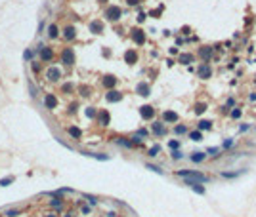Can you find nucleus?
Here are the masks:
<instances>
[{
    "instance_id": "25",
    "label": "nucleus",
    "mask_w": 256,
    "mask_h": 217,
    "mask_svg": "<svg viewBox=\"0 0 256 217\" xmlns=\"http://www.w3.org/2000/svg\"><path fill=\"white\" fill-rule=\"evenodd\" d=\"M115 141L120 145V147H126V149H132V147H134V145H132V141H130V139H126V137H117Z\"/></svg>"
},
{
    "instance_id": "8",
    "label": "nucleus",
    "mask_w": 256,
    "mask_h": 217,
    "mask_svg": "<svg viewBox=\"0 0 256 217\" xmlns=\"http://www.w3.org/2000/svg\"><path fill=\"white\" fill-rule=\"evenodd\" d=\"M96 120H98V124H99V126H109V122H111V114H109V111H105V108L98 111Z\"/></svg>"
},
{
    "instance_id": "24",
    "label": "nucleus",
    "mask_w": 256,
    "mask_h": 217,
    "mask_svg": "<svg viewBox=\"0 0 256 217\" xmlns=\"http://www.w3.org/2000/svg\"><path fill=\"white\" fill-rule=\"evenodd\" d=\"M151 129H153V133H157V135H165V133H166L165 126H162V124H159V122H155V124L151 126Z\"/></svg>"
},
{
    "instance_id": "54",
    "label": "nucleus",
    "mask_w": 256,
    "mask_h": 217,
    "mask_svg": "<svg viewBox=\"0 0 256 217\" xmlns=\"http://www.w3.org/2000/svg\"><path fill=\"white\" fill-rule=\"evenodd\" d=\"M63 217H75V213H73V212H67V213L63 215Z\"/></svg>"
},
{
    "instance_id": "53",
    "label": "nucleus",
    "mask_w": 256,
    "mask_h": 217,
    "mask_svg": "<svg viewBox=\"0 0 256 217\" xmlns=\"http://www.w3.org/2000/svg\"><path fill=\"white\" fill-rule=\"evenodd\" d=\"M82 213H90V208L88 206H82Z\"/></svg>"
},
{
    "instance_id": "42",
    "label": "nucleus",
    "mask_w": 256,
    "mask_h": 217,
    "mask_svg": "<svg viewBox=\"0 0 256 217\" xmlns=\"http://www.w3.org/2000/svg\"><path fill=\"white\" fill-rule=\"evenodd\" d=\"M134 135H138V137H140V139H141V137H147V129H144V128H140V129H138V132H136V133H134Z\"/></svg>"
},
{
    "instance_id": "49",
    "label": "nucleus",
    "mask_w": 256,
    "mask_h": 217,
    "mask_svg": "<svg viewBox=\"0 0 256 217\" xmlns=\"http://www.w3.org/2000/svg\"><path fill=\"white\" fill-rule=\"evenodd\" d=\"M126 2H128V6H138L140 0H126Z\"/></svg>"
},
{
    "instance_id": "7",
    "label": "nucleus",
    "mask_w": 256,
    "mask_h": 217,
    "mask_svg": "<svg viewBox=\"0 0 256 217\" xmlns=\"http://www.w3.org/2000/svg\"><path fill=\"white\" fill-rule=\"evenodd\" d=\"M40 59H42V63H52L54 61V57H55V53H54V50L50 48V46H44L40 50Z\"/></svg>"
},
{
    "instance_id": "27",
    "label": "nucleus",
    "mask_w": 256,
    "mask_h": 217,
    "mask_svg": "<svg viewBox=\"0 0 256 217\" xmlns=\"http://www.w3.org/2000/svg\"><path fill=\"white\" fill-rule=\"evenodd\" d=\"M197 128H199V132H203V129H210L212 122L210 120H201V122H197Z\"/></svg>"
},
{
    "instance_id": "51",
    "label": "nucleus",
    "mask_w": 256,
    "mask_h": 217,
    "mask_svg": "<svg viewBox=\"0 0 256 217\" xmlns=\"http://www.w3.org/2000/svg\"><path fill=\"white\" fill-rule=\"evenodd\" d=\"M248 128H251V124H243V126H241V128H239V132H247V129H248Z\"/></svg>"
},
{
    "instance_id": "4",
    "label": "nucleus",
    "mask_w": 256,
    "mask_h": 217,
    "mask_svg": "<svg viewBox=\"0 0 256 217\" xmlns=\"http://www.w3.org/2000/svg\"><path fill=\"white\" fill-rule=\"evenodd\" d=\"M42 101H44V107L48 108V111H55V108H58V105H59V101H58V97H55L54 93H46Z\"/></svg>"
},
{
    "instance_id": "34",
    "label": "nucleus",
    "mask_w": 256,
    "mask_h": 217,
    "mask_svg": "<svg viewBox=\"0 0 256 217\" xmlns=\"http://www.w3.org/2000/svg\"><path fill=\"white\" fill-rule=\"evenodd\" d=\"M204 111H207V103H197L195 105V112L197 114H203Z\"/></svg>"
},
{
    "instance_id": "35",
    "label": "nucleus",
    "mask_w": 256,
    "mask_h": 217,
    "mask_svg": "<svg viewBox=\"0 0 256 217\" xmlns=\"http://www.w3.org/2000/svg\"><path fill=\"white\" fill-rule=\"evenodd\" d=\"M186 132H187V126H183V124H180V126H174V133L182 135V133H186Z\"/></svg>"
},
{
    "instance_id": "13",
    "label": "nucleus",
    "mask_w": 256,
    "mask_h": 217,
    "mask_svg": "<svg viewBox=\"0 0 256 217\" xmlns=\"http://www.w3.org/2000/svg\"><path fill=\"white\" fill-rule=\"evenodd\" d=\"M124 61L128 65H136L138 63V52L136 50H126L124 52Z\"/></svg>"
},
{
    "instance_id": "48",
    "label": "nucleus",
    "mask_w": 256,
    "mask_h": 217,
    "mask_svg": "<svg viewBox=\"0 0 256 217\" xmlns=\"http://www.w3.org/2000/svg\"><path fill=\"white\" fill-rule=\"evenodd\" d=\"M31 67H33L34 72H38V71H40V63H31Z\"/></svg>"
},
{
    "instance_id": "47",
    "label": "nucleus",
    "mask_w": 256,
    "mask_h": 217,
    "mask_svg": "<svg viewBox=\"0 0 256 217\" xmlns=\"http://www.w3.org/2000/svg\"><path fill=\"white\" fill-rule=\"evenodd\" d=\"M231 145H233V139H226V141H224V145H222V147H224V149H229V147H231Z\"/></svg>"
},
{
    "instance_id": "10",
    "label": "nucleus",
    "mask_w": 256,
    "mask_h": 217,
    "mask_svg": "<svg viewBox=\"0 0 256 217\" xmlns=\"http://www.w3.org/2000/svg\"><path fill=\"white\" fill-rule=\"evenodd\" d=\"M140 116L144 118V120H153V118H155V108H153L151 105L140 107Z\"/></svg>"
},
{
    "instance_id": "20",
    "label": "nucleus",
    "mask_w": 256,
    "mask_h": 217,
    "mask_svg": "<svg viewBox=\"0 0 256 217\" xmlns=\"http://www.w3.org/2000/svg\"><path fill=\"white\" fill-rule=\"evenodd\" d=\"M189 160L195 164H201L207 160V153H193V154H189Z\"/></svg>"
},
{
    "instance_id": "12",
    "label": "nucleus",
    "mask_w": 256,
    "mask_h": 217,
    "mask_svg": "<svg viewBox=\"0 0 256 217\" xmlns=\"http://www.w3.org/2000/svg\"><path fill=\"white\" fill-rule=\"evenodd\" d=\"M117 76H113V74H105L103 76V80H101V84H103V88H107V90H113L117 86Z\"/></svg>"
},
{
    "instance_id": "37",
    "label": "nucleus",
    "mask_w": 256,
    "mask_h": 217,
    "mask_svg": "<svg viewBox=\"0 0 256 217\" xmlns=\"http://www.w3.org/2000/svg\"><path fill=\"white\" fill-rule=\"evenodd\" d=\"M168 147L172 149V150H176V149H180V141H176V139H170L168 141Z\"/></svg>"
},
{
    "instance_id": "40",
    "label": "nucleus",
    "mask_w": 256,
    "mask_h": 217,
    "mask_svg": "<svg viewBox=\"0 0 256 217\" xmlns=\"http://www.w3.org/2000/svg\"><path fill=\"white\" fill-rule=\"evenodd\" d=\"M4 215H6V217H17V215H19V209H8Z\"/></svg>"
},
{
    "instance_id": "33",
    "label": "nucleus",
    "mask_w": 256,
    "mask_h": 217,
    "mask_svg": "<svg viewBox=\"0 0 256 217\" xmlns=\"http://www.w3.org/2000/svg\"><path fill=\"white\" fill-rule=\"evenodd\" d=\"M145 168H147V170H151V171H155V173H159V175H162V173H165V171L159 168V166H153V164H145Z\"/></svg>"
},
{
    "instance_id": "52",
    "label": "nucleus",
    "mask_w": 256,
    "mask_h": 217,
    "mask_svg": "<svg viewBox=\"0 0 256 217\" xmlns=\"http://www.w3.org/2000/svg\"><path fill=\"white\" fill-rule=\"evenodd\" d=\"M42 31H44V21H42V23L38 25V34H42Z\"/></svg>"
},
{
    "instance_id": "22",
    "label": "nucleus",
    "mask_w": 256,
    "mask_h": 217,
    "mask_svg": "<svg viewBox=\"0 0 256 217\" xmlns=\"http://www.w3.org/2000/svg\"><path fill=\"white\" fill-rule=\"evenodd\" d=\"M245 173V170H241V171H222L220 175L222 177H226V179H233V177H239V175H243Z\"/></svg>"
},
{
    "instance_id": "28",
    "label": "nucleus",
    "mask_w": 256,
    "mask_h": 217,
    "mask_svg": "<svg viewBox=\"0 0 256 217\" xmlns=\"http://www.w3.org/2000/svg\"><path fill=\"white\" fill-rule=\"evenodd\" d=\"M13 181H16V177H13V175H8V177H2V179H0V187H10V185L13 183Z\"/></svg>"
},
{
    "instance_id": "18",
    "label": "nucleus",
    "mask_w": 256,
    "mask_h": 217,
    "mask_svg": "<svg viewBox=\"0 0 256 217\" xmlns=\"http://www.w3.org/2000/svg\"><path fill=\"white\" fill-rule=\"evenodd\" d=\"M90 33L92 34H101L103 33V23L101 21H92L90 23Z\"/></svg>"
},
{
    "instance_id": "44",
    "label": "nucleus",
    "mask_w": 256,
    "mask_h": 217,
    "mask_svg": "<svg viewBox=\"0 0 256 217\" xmlns=\"http://www.w3.org/2000/svg\"><path fill=\"white\" fill-rule=\"evenodd\" d=\"M145 17H147V13H145V12H140V13H138V23H144Z\"/></svg>"
},
{
    "instance_id": "1",
    "label": "nucleus",
    "mask_w": 256,
    "mask_h": 217,
    "mask_svg": "<svg viewBox=\"0 0 256 217\" xmlns=\"http://www.w3.org/2000/svg\"><path fill=\"white\" fill-rule=\"evenodd\" d=\"M176 175H180L183 179H193V181H197V183H207L208 181V177H204L203 173H199L195 170H178Z\"/></svg>"
},
{
    "instance_id": "2",
    "label": "nucleus",
    "mask_w": 256,
    "mask_h": 217,
    "mask_svg": "<svg viewBox=\"0 0 256 217\" xmlns=\"http://www.w3.org/2000/svg\"><path fill=\"white\" fill-rule=\"evenodd\" d=\"M59 57H61V63L65 65V67H73V65L76 63V55H75L73 48H63Z\"/></svg>"
},
{
    "instance_id": "17",
    "label": "nucleus",
    "mask_w": 256,
    "mask_h": 217,
    "mask_svg": "<svg viewBox=\"0 0 256 217\" xmlns=\"http://www.w3.org/2000/svg\"><path fill=\"white\" fill-rule=\"evenodd\" d=\"M84 156H90V158H96V160H101V162H107L109 160V154H103V153H88V150H82Z\"/></svg>"
},
{
    "instance_id": "45",
    "label": "nucleus",
    "mask_w": 256,
    "mask_h": 217,
    "mask_svg": "<svg viewBox=\"0 0 256 217\" xmlns=\"http://www.w3.org/2000/svg\"><path fill=\"white\" fill-rule=\"evenodd\" d=\"M182 156H183V154H182V153H180V150H178V149H176V150H172V158H174V160H180Z\"/></svg>"
},
{
    "instance_id": "57",
    "label": "nucleus",
    "mask_w": 256,
    "mask_h": 217,
    "mask_svg": "<svg viewBox=\"0 0 256 217\" xmlns=\"http://www.w3.org/2000/svg\"><path fill=\"white\" fill-rule=\"evenodd\" d=\"M98 2H107V0H98Z\"/></svg>"
},
{
    "instance_id": "38",
    "label": "nucleus",
    "mask_w": 256,
    "mask_h": 217,
    "mask_svg": "<svg viewBox=\"0 0 256 217\" xmlns=\"http://www.w3.org/2000/svg\"><path fill=\"white\" fill-rule=\"evenodd\" d=\"M61 90L65 91V93H71V91L75 90V86H73V84H63V86H61Z\"/></svg>"
},
{
    "instance_id": "41",
    "label": "nucleus",
    "mask_w": 256,
    "mask_h": 217,
    "mask_svg": "<svg viewBox=\"0 0 256 217\" xmlns=\"http://www.w3.org/2000/svg\"><path fill=\"white\" fill-rule=\"evenodd\" d=\"M80 95H84V97L90 95V88H88V86H80Z\"/></svg>"
},
{
    "instance_id": "56",
    "label": "nucleus",
    "mask_w": 256,
    "mask_h": 217,
    "mask_svg": "<svg viewBox=\"0 0 256 217\" xmlns=\"http://www.w3.org/2000/svg\"><path fill=\"white\" fill-rule=\"evenodd\" d=\"M46 217H58V215H55V213H54V212H52V213H48V215H46Z\"/></svg>"
},
{
    "instance_id": "39",
    "label": "nucleus",
    "mask_w": 256,
    "mask_h": 217,
    "mask_svg": "<svg viewBox=\"0 0 256 217\" xmlns=\"http://www.w3.org/2000/svg\"><path fill=\"white\" fill-rule=\"evenodd\" d=\"M29 91H31V97H37L38 93H37V86H34L33 82H29Z\"/></svg>"
},
{
    "instance_id": "31",
    "label": "nucleus",
    "mask_w": 256,
    "mask_h": 217,
    "mask_svg": "<svg viewBox=\"0 0 256 217\" xmlns=\"http://www.w3.org/2000/svg\"><path fill=\"white\" fill-rule=\"evenodd\" d=\"M189 139H193V141H201V139H203V133L199 132V129H195V132H191V133H189Z\"/></svg>"
},
{
    "instance_id": "5",
    "label": "nucleus",
    "mask_w": 256,
    "mask_h": 217,
    "mask_svg": "<svg viewBox=\"0 0 256 217\" xmlns=\"http://www.w3.org/2000/svg\"><path fill=\"white\" fill-rule=\"evenodd\" d=\"M130 38L134 40V44H138V46H144L145 44V33L141 31V29H132Z\"/></svg>"
},
{
    "instance_id": "43",
    "label": "nucleus",
    "mask_w": 256,
    "mask_h": 217,
    "mask_svg": "<svg viewBox=\"0 0 256 217\" xmlns=\"http://www.w3.org/2000/svg\"><path fill=\"white\" fill-rule=\"evenodd\" d=\"M241 114H243L241 108H233V111H231V118H241Z\"/></svg>"
},
{
    "instance_id": "50",
    "label": "nucleus",
    "mask_w": 256,
    "mask_h": 217,
    "mask_svg": "<svg viewBox=\"0 0 256 217\" xmlns=\"http://www.w3.org/2000/svg\"><path fill=\"white\" fill-rule=\"evenodd\" d=\"M218 150H220L218 147H212V149H208V150H207V153H208V154H214V153H218Z\"/></svg>"
},
{
    "instance_id": "16",
    "label": "nucleus",
    "mask_w": 256,
    "mask_h": 217,
    "mask_svg": "<svg viewBox=\"0 0 256 217\" xmlns=\"http://www.w3.org/2000/svg\"><path fill=\"white\" fill-rule=\"evenodd\" d=\"M178 120V114L174 111H165L162 112V122H166V124H174Z\"/></svg>"
},
{
    "instance_id": "11",
    "label": "nucleus",
    "mask_w": 256,
    "mask_h": 217,
    "mask_svg": "<svg viewBox=\"0 0 256 217\" xmlns=\"http://www.w3.org/2000/svg\"><path fill=\"white\" fill-rule=\"evenodd\" d=\"M63 38H65L67 42H73L76 38V29L73 25H67L65 29H63Z\"/></svg>"
},
{
    "instance_id": "26",
    "label": "nucleus",
    "mask_w": 256,
    "mask_h": 217,
    "mask_svg": "<svg viewBox=\"0 0 256 217\" xmlns=\"http://www.w3.org/2000/svg\"><path fill=\"white\" fill-rule=\"evenodd\" d=\"M199 55H201L204 61L210 59V55H212V48H201V50H199Z\"/></svg>"
},
{
    "instance_id": "6",
    "label": "nucleus",
    "mask_w": 256,
    "mask_h": 217,
    "mask_svg": "<svg viewBox=\"0 0 256 217\" xmlns=\"http://www.w3.org/2000/svg\"><path fill=\"white\" fill-rule=\"evenodd\" d=\"M61 74H63V72H61L59 67H48L46 69V78H48L50 82H58L59 78H61Z\"/></svg>"
},
{
    "instance_id": "3",
    "label": "nucleus",
    "mask_w": 256,
    "mask_h": 217,
    "mask_svg": "<svg viewBox=\"0 0 256 217\" xmlns=\"http://www.w3.org/2000/svg\"><path fill=\"white\" fill-rule=\"evenodd\" d=\"M120 17H123V10L119 8V6H109L107 10H105V19L111 21V23H115V21H119Z\"/></svg>"
},
{
    "instance_id": "23",
    "label": "nucleus",
    "mask_w": 256,
    "mask_h": 217,
    "mask_svg": "<svg viewBox=\"0 0 256 217\" xmlns=\"http://www.w3.org/2000/svg\"><path fill=\"white\" fill-rule=\"evenodd\" d=\"M191 61H193V55L191 53H182L180 57H178V63H182V65H189Z\"/></svg>"
},
{
    "instance_id": "46",
    "label": "nucleus",
    "mask_w": 256,
    "mask_h": 217,
    "mask_svg": "<svg viewBox=\"0 0 256 217\" xmlns=\"http://www.w3.org/2000/svg\"><path fill=\"white\" fill-rule=\"evenodd\" d=\"M76 108H79V105H76V103H73V105L69 107V114H75V112H76Z\"/></svg>"
},
{
    "instance_id": "9",
    "label": "nucleus",
    "mask_w": 256,
    "mask_h": 217,
    "mask_svg": "<svg viewBox=\"0 0 256 217\" xmlns=\"http://www.w3.org/2000/svg\"><path fill=\"white\" fill-rule=\"evenodd\" d=\"M123 91H117L115 88L113 90H107V93H105V99L109 101V103H119V101H123Z\"/></svg>"
},
{
    "instance_id": "14",
    "label": "nucleus",
    "mask_w": 256,
    "mask_h": 217,
    "mask_svg": "<svg viewBox=\"0 0 256 217\" xmlns=\"http://www.w3.org/2000/svg\"><path fill=\"white\" fill-rule=\"evenodd\" d=\"M197 74H199V78H210V74H212L210 65H208V63H203L201 67L197 69Z\"/></svg>"
},
{
    "instance_id": "29",
    "label": "nucleus",
    "mask_w": 256,
    "mask_h": 217,
    "mask_svg": "<svg viewBox=\"0 0 256 217\" xmlns=\"http://www.w3.org/2000/svg\"><path fill=\"white\" fill-rule=\"evenodd\" d=\"M159 153H161V145H153L151 149L147 150V154L151 156V158H155V156H159Z\"/></svg>"
},
{
    "instance_id": "30",
    "label": "nucleus",
    "mask_w": 256,
    "mask_h": 217,
    "mask_svg": "<svg viewBox=\"0 0 256 217\" xmlns=\"http://www.w3.org/2000/svg\"><path fill=\"white\" fill-rule=\"evenodd\" d=\"M34 53H37V52H34V50H31V48H27V50H25V52H23V59H25V61H31V59H33V57H34Z\"/></svg>"
},
{
    "instance_id": "36",
    "label": "nucleus",
    "mask_w": 256,
    "mask_h": 217,
    "mask_svg": "<svg viewBox=\"0 0 256 217\" xmlns=\"http://www.w3.org/2000/svg\"><path fill=\"white\" fill-rule=\"evenodd\" d=\"M82 196L88 200V204H90V206H96V204H98V198H96V196H92V194H82Z\"/></svg>"
},
{
    "instance_id": "21",
    "label": "nucleus",
    "mask_w": 256,
    "mask_h": 217,
    "mask_svg": "<svg viewBox=\"0 0 256 217\" xmlns=\"http://www.w3.org/2000/svg\"><path fill=\"white\" fill-rule=\"evenodd\" d=\"M48 36H50V38H58V36H59V29H58L55 23L48 25Z\"/></svg>"
},
{
    "instance_id": "55",
    "label": "nucleus",
    "mask_w": 256,
    "mask_h": 217,
    "mask_svg": "<svg viewBox=\"0 0 256 217\" xmlns=\"http://www.w3.org/2000/svg\"><path fill=\"white\" fill-rule=\"evenodd\" d=\"M248 99H251V101H256V93H252V95H248Z\"/></svg>"
},
{
    "instance_id": "32",
    "label": "nucleus",
    "mask_w": 256,
    "mask_h": 217,
    "mask_svg": "<svg viewBox=\"0 0 256 217\" xmlns=\"http://www.w3.org/2000/svg\"><path fill=\"white\" fill-rule=\"evenodd\" d=\"M86 116L88 118H96V114H98V111H96V107H86Z\"/></svg>"
},
{
    "instance_id": "19",
    "label": "nucleus",
    "mask_w": 256,
    "mask_h": 217,
    "mask_svg": "<svg viewBox=\"0 0 256 217\" xmlns=\"http://www.w3.org/2000/svg\"><path fill=\"white\" fill-rule=\"evenodd\" d=\"M67 133L73 137V139H80V137H82V129L76 128V126H69L67 128Z\"/></svg>"
},
{
    "instance_id": "15",
    "label": "nucleus",
    "mask_w": 256,
    "mask_h": 217,
    "mask_svg": "<svg viewBox=\"0 0 256 217\" xmlns=\"http://www.w3.org/2000/svg\"><path fill=\"white\" fill-rule=\"evenodd\" d=\"M136 93H138V95H141V97H147V95H151V88H149V84L140 82L136 86Z\"/></svg>"
}]
</instances>
